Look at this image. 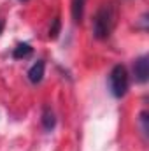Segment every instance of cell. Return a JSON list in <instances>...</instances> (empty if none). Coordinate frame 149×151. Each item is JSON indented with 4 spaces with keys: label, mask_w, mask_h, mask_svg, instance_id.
Returning a JSON list of instances; mask_svg holds the SVG:
<instances>
[{
    "label": "cell",
    "mask_w": 149,
    "mask_h": 151,
    "mask_svg": "<svg viewBox=\"0 0 149 151\" xmlns=\"http://www.w3.org/2000/svg\"><path fill=\"white\" fill-rule=\"evenodd\" d=\"M116 21H117V7L112 2L102 4V7L97 11L93 18V35L100 40L107 39L116 27Z\"/></svg>",
    "instance_id": "6da1fadb"
},
{
    "label": "cell",
    "mask_w": 149,
    "mask_h": 151,
    "mask_svg": "<svg viewBox=\"0 0 149 151\" xmlns=\"http://www.w3.org/2000/svg\"><path fill=\"white\" fill-rule=\"evenodd\" d=\"M128 72L123 65H116L112 67L111 74H109V86H111V93L116 99H121L126 95L128 91Z\"/></svg>",
    "instance_id": "7a4b0ae2"
},
{
    "label": "cell",
    "mask_w": 149,
    "mask_h": 151,
    "mask_svg": "<svg viewBox=\"0 0 149 151\" xmlns=\"http://www.w3.org/2000/svg\"><path fill=\"white\" fill-rule=\"evenodd\" d=\"M133 72H135V77L139 83H146L149 77V62L148 56H140L135 60L133 63Z\"/></svg>",
    "instance_id": "3957f363"
},
{
    "label": "cell",
    "mask_w": 149,
    "mask_h": 151,
    "mask_svg": "<svg viewBox=\"0 0 149 151\" xmlns=\"http://www.w3.org/2000/svg\"><path fill=\"white\" fill-rule=\"evenodd\" d=\"M44 67H46V63L42 62V60H37L30 69H28V79L34 83V84H37L42 81V77H44Z\"/></svg>",
    "instance_id": "277c9868"
},
{
    "label": "cell",
    "mask_w": 149,
    "mask_h": 151,
    "mask_svg": "<svg viewBox=\"0 0 149 151\" xmlns=\"http://www.w3.org/2000/svg\"><path fill=\"white\" fill-rule=\"evenodd\" d=\"M84 4H86V0H72L70 12H72V19H74V23H81V21H82Z\"/></svg>",
    "instance_id": "5b68a950"
},
{
    "label": "cell",
    "mask_w": 149,
    "mask_h": 151,
    "mask_svg": "<svg viewBox=\"0 0 149 151\" xmlns=\"http://www.w3.org/2000/svg\"><path fill=\"white\" fill-rule=\"evenodd\" d=\"M54 125H56V118H54L53 111L49 107H44V111H42V127L46 130H53Z\"/></svg>",
    "instance_id": "8992f818"
},
{
    "label": "cell",
    "mask_w": 149,
    "mask_h": 151,
    "mask_svg": "<svg viewBox=\"0 0 149 151\" xmlns=\"http://www.w3.org/2000/svg\"><path fill=\"white\" fill-rule=\"evenodd\" d=\"M32 46L30 44H27V42H23V44H18L16 47H14V51H12V56L14 58H27V56H30L32 55Z\"/></svg>",
    "instance_id": "52a82bcc"
},
{
    "label": "cell",
    "mask_w": 149,
    "mask_h": 151,
    "mask_svg": "<svg viewBox=\"0 0 149 151\" xmlns=\"http://www.w3.org/2000/svg\"><path fill=\"white\" fill-rule=\"evenodd\" d=\"M58 30H60V19L56 18V19H54V25H53V27H51V30H49V37L54 39L56 35H58Z\"/></svg>",
    "instance_id": "ba28073f"
},
{
    "label": "cell",
    "mask_w": 149,
    "mask_h": 151,
    "mask_svg": "<svg viewBox=\"0 0 149 151\" xmlns=\"http://www.w3.org/2000/svg\"><path fill=\"white\" fill-rule=\"evenodd\" d=\"M146 121H148V113L144 111V113L140 114V125H142V134H144V135L148 134V125H146Z\"/></svg>",
    "instance_id": "9c48e42d"
},
{
    "label": "cell",
    "mask_w": 149,
    "mask_h": 151,
    "mask_svg": "<svg viewBox=\"0 0 149 151\" xmlns=\"http://www.w3.org/2000/svg\"><path fill=\"white\" fill-rule=\"evenodd\" d=\"M4 25H5V23H4V19H0V34L4 32Z\"/></svg>",
    "instance_id": "30bf717a"
},
{
    "label": "cell",
    "mask_w": 149,
    "mask_h": 151,
    "mask_svg": "<svg viewBox=\"0 0 149 151\" xmlns=\"http://www.w3.org/2000/svg\"><path fill=\"white\" fill-rule=\"evenodd\" d=\"M21 2H25V0H21Z\"/></svg>",
    "instance_id": "8fae6325"
}]
</instances>
